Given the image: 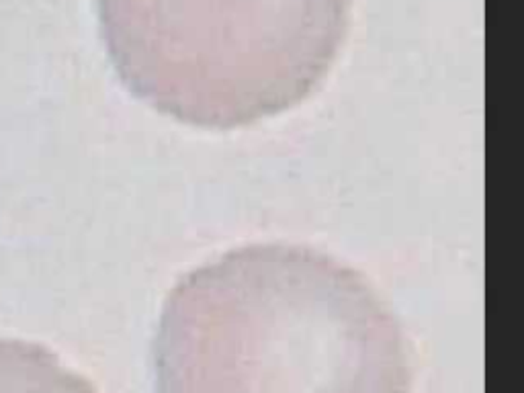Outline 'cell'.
<instances>
[{"label": "cell", "instance_id": "cell-2", "mask_svg": "<svg viewBox=\"0 0 524 393\" xmlns=\"http://www.w3.org/2000/svg\"><path fill=\"white\" fill-rule=\"evenodd\" d=\"M351 0H109L129 89L203 129H236L312 97L348 31Z\"/></svg>", "mask_w": 524, "mask_h": 393}, {"label": "cell", "instance_id": "cell-3", "mask_svg": "<svg viewBox=\"0 0 524 393\" xmlns=\"http://www.w3.org/2000/svg\"><path fill=\"white\" fill-rule=\"evenodd\" d=\"M0 393H97L46 346L0 338Z\"/></svg>", "mask_w": 524, "mask_h": 393}, {"label": "cell", "instance_id": "cell-1", "mask_svg": "<svg viewBox=\"0 0 524 393\" xmlns=\"http://www.w3.org/2000/svg\"><path fill=\"white\" fill-rule=\"evenodd\" d=\"M156 393H412L410 342L357 269L310 246L224 252L168 293Z\"/></svg>", "mask_w": 524, "mask_h": 393}]
</instances>
